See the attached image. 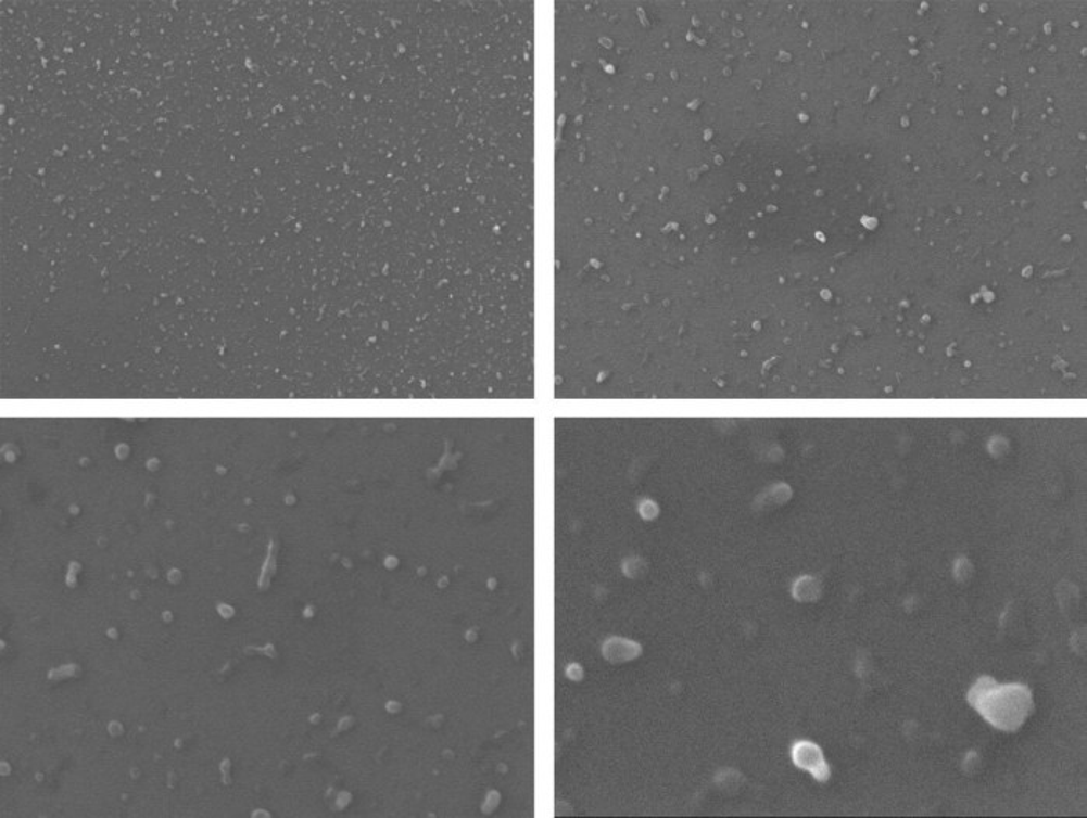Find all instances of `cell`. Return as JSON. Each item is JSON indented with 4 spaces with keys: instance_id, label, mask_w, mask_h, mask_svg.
<instances>
[{
    "instance_id": "6da1fadb",
    "label": "cell",
    "mask_w": 1087,
    "mask_h": 818,
    "mask_svg": "<svg viewBox=\"0 0 1087 818\" xmlns=\"http://www.w3.org/2000/svg\"><path fill=\"white\" fill-rule=\"evenodd\" d=\"M970 704L996 729H1020L1032 713L1031 690L1024 685H999L989 677L978 680L968 694Z\"/></svg>"
},
{
    "instance_id": "7a4b0ae2",
    "label": "cell",
    "mask_w": 1087,
    "mask_h": 818,
    "mask_svg": "<svg viewBox=\"0 0 1087 818\" xmlns=\"http://www.w3.org/2000/svg\"><path fill=\"white\" fill-rule=\"evenodd\" d=\"M794 759H796L797 766L805 767V769L810 770V772L821 778V780H825L826 775H829V767H826L821 752H819L816 745L801 742V744L797 745L796 751H794Z\"/></svg>"
}]
</instances>
